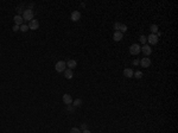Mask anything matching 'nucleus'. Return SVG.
I'll list each match as a JSON object with an SVG mask.
<instances>
[{
	"mask_svg": "<svg viewBox=\"0 0 178 133\" xmlns=\"http://www.w3.org/2000/svg\"><path fill=\"white\" fill-rule=\"evenodd\" d=\"M63 102L65 103V105H71V103H73V97H71V95L64 94L63 95Z\"/></svg>",
	"mask_w": 178,
	"mask_h": 133,
	"instance_id": "f8f14e48",
	"label": "nucleus"
},
{
	"mask_svg": "<svg viewBox=\"0 0 178 133\" xmlns=\"http://www.w3.org/2000/svg\"><path fill=\"white\" fill-rule=\"evenodd\" d=\"M67 67H68V69H70V70H74V69H76V67H77V62L75 60H68Z\"/></svg>",
	"mask_w": 178,
	"mask_h": 133,
	"instance_id": "9d476101",
	"label": "nucleus"
},
{
	"mask_svg": "<svg viewBox=\"0 0 178 133\" xmlns=\"http://www.w3.org/2000/svg\"><path fill=\"white\" fill-rule=\"evenodd\" d=\"M122 38H123V33H121L120 31H114V35H113L114 42H120Z\"/></svg>",
	"mask_w": 178,
	"mask_h": 133,
	"instance_id": "9b49d317",
	"label": "nucleus"
},
{
	"mask_svg": "<svg viewBox=\"0 0 178 133\" xmlns=\"http://www.w3.org/2000/svg\"><path fill=\"white\" fill-rule=\"evenodd\" d=\"M139 41H140V43H141V44H144V45H145V43L147 42V37L144 36V35H141V36H140V38H139Z\"/></svg>",
	"mask_w": 178,
	"mask_h": 133,
	"instance_id": "aec40b11",
	"label": "nucleus"
},
{
	"mask_svg": "<svg viewBox=\"0 0 178 133\" xmlns=\"http://www.w3.org/2000/svg\"><path fill=\"white\" fill-rule=\"evenodd\" d=\"M141 51L145 56H150L151 54H152V48H151L150 45H146V44H145V45H142Z\"/></svg>",
	"mask_w": 178,
	"mask_h": 133,
	"instance_id": "6e6552de",
	"label": "nucleus"
},
{
	"mask_svg": "<svg viewBox=\"0 0 178 133\" xmlns=\"http://www.w3.org/2000/svg\"><path fill=\"white\" fill-rule=\"evenodd\" d=\"M64 77L67 78V80H71L74 77V71L70 70V69H65L64 70Z\"/></svg>",
	"mask_w": 178,
	"mask_h": 133,
	"instance_id": "ddd939ff",
	"label": "nucleus"
},
{
	"mask_svg": "<svg viewBox=\"0 0 178 133\" xmlns=\"http://www.w3.org/2000/svg\"><path fill=\"white\" fill-rule=\"evenodd\" d=\"M151 33H153V35H157V33L159 32V28H158V25H155V24H152L151 25Z\"/></svg>",
	"mask_w": 178,
	"mask_h": 133,
	"instance_id": "2eb2a0df",
	"label": "nucleus"
},
{
	"mask_svg": "<svg viewBox=\"0 0 178 133\" xmlns=\"http://www.w3.org/2000/svg\"><path fill=\"white\" fill-rule=\"evenodd\" d=\"M119 31H120L121 33L126 32V31H127V26H126L125 24H120V26H119Z\"/></svg>",
	"mask_w": 178,
	"mask_h": 133,
	"instance_id": "6ab92c4d",
	"label": "nucleus"
},
{
	"mask_svg": "<svg viewBox=\"0 0 178 133\" xmlns=\"http://www.w3.org/2000/svg\"><path fill=\"white\" fill-rule=\"evenodd\" d=\"M55 69L57 73H64V70L67 69V62L65 61H58L55 65Z\"/></svg>",
	"mask_w": 178,
	"mask_h": 133,
	"instance_id": "f03ea898",
	"label": "nucleus"
},
{
	"mask_svg": "<svg viewBox=\"0 0 178 133\" xmlns=\"http://www.w3.org/2000/svg\"><path fill=\"white\" fill-rule=\"evenodd\" d=\"M139 63H140V61H139V60H134V61H133V65H139Z\"/></svg>",
	"mask_w": 178,
	"mask_h": 133,
	"instance_id": "a878e982",
	"label": "nucleus"
},
{
	"mask_svg": "<svg viewBox=\"0 0 178 133\" xmlns=\"http://www.w3.org/2000/svg\"><path fill=\"white\" fill-rule=\"evenodd\" d=\"M81 131H84V129H88L87 128V124H81Z\"/></svg>",
	"mask_w": 178,
	"mask_h": 133,
	"instance_id": "b1692460",
	"label": "nucleus"
},
{
	"mask_svg": "<svg viewBox=\"0 0 178 133\" xmlns=\"http://www.w3.org/2000/svg\"><path fill=\"white\" fill-rule=\"evenodd\" d=\"M19 30H20L22 32H28L29 31V25L23 24V25H20V26H19Z\"/></svg>",
	"mask_w": 178,
	"mask_h": 133,
	"instance_id": "a211bd4d",
	"label": "nucleus"
},
{
	"mask_svg": "<svg viewBox=\"0 0 178 133\" xmlns=\"http://www.w3.org/2000/svg\"><path fill=\"white\" fill-rule=\"evenodd\" d=\"M22 17H23V19L25 20V22H31L32 19H33V11H32L31 9L24 10Z\"/></svg>",
	"mask_w": 178,
	"mask_h": 133,
	"instance_id": "f257e3e1",
	"label": "nucleus"
},
{
	"mask_svg": "<svg viewBox=\"0 0 178 133\" xmlns=\"http://www.w3.org/2000/svg\"><path fill=\"white\" fill-rule=\"evenodd\" d=\"M120 24H121V23H119V22L114 23V30H115V31H119V26H120Z\"/></svg>",
	"mask_w": 178,
	"mask_h": 133,
	"instance_id": "5701e85b",
	"label": "nucleus"
},
{
	"mask_svg": "<svg viewBox=\"0 0 178 133\" xmlns=\"http://www.w3.org/2000/svg\"><path fill=\"white\" fill-rule=\"evenodd\" d=\"M12 30H13L14 32H17V31H19V26L18 25H14L13 28H12Z\"/></svg>",
	"mask_w": 178,
	"mask_h": 133,
	"instance_id": "393cba45",
	"label": "nucleus"
},
{
	"mask_svg": "<svg viewBox=\"0 0 178 133\" xmlns=\"http://www.w3.org/2000/svg\"><path fill=\"white\" fill-rule=\"evenodd\" d=\"M17 12H18V16H20V13H22V9L18 7V9H17Z\"/></svg>",
	"mask_w": 178,
	"mask_h": 133,
	"instance_id": "bb28decb",
	"label": "nucleus"
},
{
	"mask_svg": "<svg viewBox=\"0 0 178 133\" xmlns=\"http://www.w3.org/2000/svg\"><path fill=\"white\" fill-rule=\"evenodd\" d=\"M151 63H152V61H151L148 57H142L141 60H140V63H139V64L141 65L142 68H148V67H151Z\"/></svg>",
	"mask_w": 178,
	"mask_h": 133,
	"instance_id": "39448f33",
	"label": "nucleus"
},
{
	"mask_svg": "<svg viewBox=\"0 0 178 133\" xmlns=\"http://www.w3.org/2000/svg\"><path fill=\"white\" fill-rule=\"evenodd\" d=\"M142 76H144V74H142V71H140V70H138V71H135V73H134V75H133V77L138 78V80H140V78H142Z\"/></svg>",
	"mask_w": 178,
	"mask_h": 133,
	"instance_id": "f3484780",
	"label": "nucleus"
},
{
	"mask_svg": "<svg viewBox=\"0 0 178 133\" xmlns=\"http://www.w3.org/2000/svg\"><path fill=\"white\" fill-rule=\"evenodd\" d=\"M82 133H91L89 129H84V131H82Z\"/></svg>",
	"mask_w": 178,
	"mask_h": 133,
	"instance_id": "cd10ccee",
	"label": "nucleus"
},
{
	"mask_svg": "<svg viewBox=\"0 0 178 133\" xmlns=\"http://www.w3.org/2000/svg\"><path fill=\"white\" fill-rule=\"evenodd\" d=\"M133 75H134V71H133V69H131V68L123 69V76H125V77L132 78V77H133Z\"/></svg>",
	"mask_w": 178,
	"mask_h": 133,
	"instance_id": "1a4fd4ad",
	"label": "nucleus"
},
{
	"mask_svg": "<svg viewBox=\"0 0 178 133\" xmlns=\"http://www.w3.org/2000/svg\"><path fill=\"white\" fill-rule=\"evenodd\" d=\"M140 52H141V46L139 45V44H132V45L129 46V54L131 55L137 56Z\"/></svg>",
	"mask_w": 178,
	"mask_h": 133,
	"instance_id": "7ed1b4c3",
	"label": "nucleus"
},
{
	"mask_svg": "<svg viewBox=\"0 0 178 133\" xmlns=\"http://www.w3.org/2000/svg\"><path fill=\"white\" fill-rule=\"evenodd\" d=\"M74 109H75V107H74L73 105H67V110H68V112L71 113V112H74Z\"/></svg>",
	"mask_w": 178,
	"mask_h": 133,
	"instance_id": "4be33fe9",
	"label": "nucleus"
},
{
	"mask_svg": "<svg viewBox=\"0 0 178 133\" xmlns=\"http://www.w3.org/2000/svg\"><path fill=\"white\" fill-rule=\"evenodd\" d=\"M70 133H82V131L78 128V127H73L70 129Z\"/></svg>",
	"mask_w": 178,
	"mask_h": 133,
	"instance_id": "412c9836",
	"label": "nucleus"
},
{
	"mask_svg": "<svg viewBox=\"0 0 178 133\" xmlns=\"http://www.w3.org/2000/svg\"><path fill=\"white\" fill-rule=\"evenodd\" d=\"M39 28V22L37 19H32L31 22H29V29L31 30H38Z\"/></svg>",
	"mask_w": 178,
	"mask_h": 133,
	"instance_id": "423d86ee",
	"label": "nucleus"
},
{
	"mask_svg": "<svg viewBox=\"0 0 178 133\" xmlns=\"http://www.w3.org/2000/svg\"><path fill=\"white\" fill-rule=\"evenodd\" d=\"M73 106L76 108V107H81L82 106V100L81 99H75V100H73Z\"/></svg>",
	"mask_w": 178,
	"mask_h": 133,
	"instance_id": "dca6fc26",
	"label": "nucleus"
},
{
	"mask_svg": "<svg viewBox=\"0 0 178 133\" xmlns=\"http://www.w3.org/2000/svg\"><path fill=\"white\" fill-rule=\"evenodd\" d=\"M13 20H14V23H16V25H18V26L23 25L24 19H23V17H22V16H18V14H17V16H14Z\"/></svg>",
	"mask_w": 178,
	"mask_h": 133,
	"instance_id": "4468645a",
	"label": "nucleus"
},
{
	"mask_svg": "<svg viewBox=\"0 0 178 133\" xmlns=\"http://www.w3.org/2000/svg\"><path fill=\"white\" fill-rule=\"evenodd\" d=\"M147 42L150 43L151 45H155V44H158V42H159V38L157 37V35H153V33H151L150 36L147 37Z\"/></svg>",
	"mask_w": 178,
	"mask_h": 133,
	"instance_id": "20e7f679",
	"label": "nucleus"
},
{
	"mask_svg": "<svg viewBox=\"0 0 178 133\" xmlns=\"http://www.w3.org/2000/svg\"><path fill=\"white\" fill-rule=\"evenodd\" d=\"M70 19H71L73 22H78V20L81 19V13H80L78 11H73V12H71V16H70Z\"/></svg>",
	"mask_w": 178,
	"mask_h": 133,
	"instance_id": "0eeeda50",
	"label": "nucleus"
}]
</instances>
